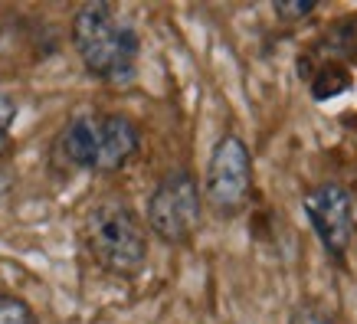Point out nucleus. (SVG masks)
<instances>
[{"label":"nucleus","instance_id":"nucleus-7","mask_svg":"<svg viewBox=\"0 0 357 324\" xmlns=\"http://www.w3.org/2000/svg\"><path fill=\"white\" fill-rule=\"evenodd\" d=\"M347 86H351V72H347L341 63L328 59V65L318 69V76H314V82H312V95L318 98V102H325V98H335L337 92H344Z\"/></svg>","mask_w":357,"mask_h":324},{"label":"nucleus","instance_id":"nucleus-9","mask_svg":"<svg viewBox=\"0 0 357 324\" xmlns=\"http://www.w3.org/2000/svg\"><path fill=\"white\" fill-rule=\"evenodd\" d=\"M17 121V102L10 95H3L0 92V157H7L10 154V125Z\"/></svg>","mask_w":357,"mask_h":324},{"label":"nucleus","instance_id":"nucleus-3","mask_svg":"<svg viewBox=\"0 0 357 324\" xmlns=\"http://www.w3.org/2000/svg\"><path fill=\"white\" fill-rule=\"evenodd\" d=\"M82 239H86L89 256L98 262V269L119 279H135L148 262L144 223L119 196H105L89 206L82 219Z\"/></svg>","mask_w":357,"mask_h":324},{"label":"nucleus","instance_id":"nucleus-6","mask_svg":"<svg viewBox=\"0 0 357 324\" xmlns=\"http://www.w3.org/2000/svg\"><path fill=\"white\" fill-rule=\"evenodd\" d=\"M305 213L312 219L328 256L344 262L347 249L354 242V196L347 194V187L335 184V180L312 187L305 194Z\"/></svg>","mask_w":357,"mask_h":324},{"label":"nucleus","instance_id":"nucleus-1","mask_svg":"<svg viewBox=\"0 0 357 324\" xmlns=\"http://www.w3.org/2000/svg\"><path fill=\"white\" fill-rule=\"evenodd\" d=\"M73 46L89 72L112 86H128L138 69L141 40L105 0L79 7L73 17Z\"/></svg>","mask_w":357,"mask_h":324},{"label":"nucleus","instance_id":"nucleus-10","mask_svg":"<svg viewBox=\"0 0 357 324\" xmlns=\"http://www.w3.org/2000/svg\"><path fill=\"white\" fill-rule=\"evenodd\" d=\"M289 324H335V314L328 311V308H321V304H314V302H302L292 308Z\"/></svg>","mask_w":357,"mask_h":324},{"label":"nucleus","instance_id":"nucleus-11","mask_svg":"<svg viewBox=\"0 0 357 324\" xmlns=\"http://www.w3.org/2000/svg\"><path fill=\"white\" fill-rule=\"evenodd\" d=\"M314 7H318V0H275V3H272L275 17L285 23L305 20L308 13H314Z\"/></svg>","mask_w":357,"mask_h":324},{"label":"nucleus","instance_id":"nucleus-4","mask_svg":"<svg viewBox=\"0 0 357 324\" xmlns=\"http://www.w3.org/2000/svg\"><path fill=\"white\" fill-rule=\"evenodd\" d=\"M200 216H204V196L190 171H171L167 177H161L144 210L151 233L167 246L190 242V236L200 226Z\"/></svg>","mask_w":357,"mask_h":324},{"label":"nucleus","instance_id":"nucleus-2","mask_svg":"<svg viewBox=\"0 0 357 324\" xmlns=\"http://www.w3.org/2000/svg\"><path fill=\"white\" fill-rule=\"evenodd\" d=\"M141 131L125 115H98V111H79L66 121V128L56 138L59 161L76 171L112 173L138 154Z\"/></svg>","mask_w":357,"mask_h":324},{"label":"nucleus","instance_id":"nucleus-5","mask_svg":"<svg viewBox=\"0 0 357 324\" xmlns=\"http://www.w3.org/2000/svg\"><path fill=\"white\" fill-rule=\"evenodd\" d=\"M249 194H252V154L243 138L223 134L213 144V154L206 164V203L217 216H236L246 210Z\"/></svg>","mask_w":357,"mask_h":324},{"label":"nucleus","instance_id":"nucleus-8","mask_svg":"<svg viewBox=\"0 0 357 324\" xmlns=\"http://www.w3.org/2000/svg\"><path fill=\"white\" fill-rule=\"evenodd\" d=\"M0 324H40V318L20 295L0 292Z\"/></svg>","mask_w":357,"mask_h":324}]
</instances>
